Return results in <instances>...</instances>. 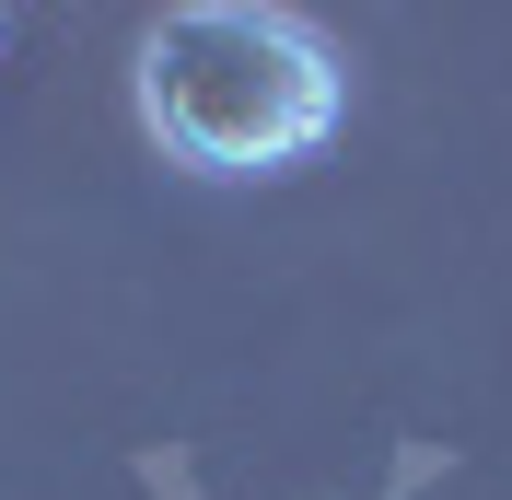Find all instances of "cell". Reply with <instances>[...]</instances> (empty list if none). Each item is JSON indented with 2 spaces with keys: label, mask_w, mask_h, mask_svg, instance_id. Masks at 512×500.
<instances>
[{
  "label": "cell",
  "mask_w": 512,
  "mask_h": 500,
  "mask_svg": "<svg viewBox=\"0 0 512 500\" xmlns=\"http://www.w3.org/2000/svg\"><path fill=\"white\" fill-rule=\"evenodd\" d=\"M128 94L152 128L163 163H187L210 187H245V175H291L315 163L350 117V70L303 12H268V0H175L140 59H128Z\"/></svg>",
  "instance_id": "6da1fadb"
}]
</instances>
